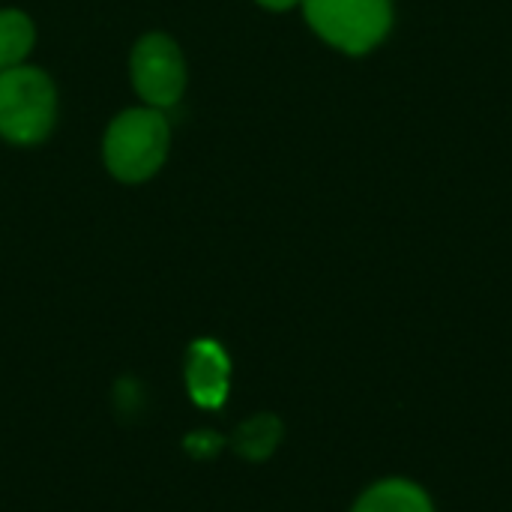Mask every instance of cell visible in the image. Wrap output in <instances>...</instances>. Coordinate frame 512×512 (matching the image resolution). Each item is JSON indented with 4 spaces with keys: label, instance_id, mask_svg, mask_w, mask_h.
<instances>
[{
    "label": "cell",
    "instance_id": "cell-1",
    "mask_svg": "<svg viewBox=\"0 0 512 512\" xmlns=\"http://www.w3.org/2000/svg\"><path fill=\"white\" fill-rule=\"evenodd\" d=\"M168 120L159 108H129L117 114L105 132V165L123 183L153 177L168 156Z\"/></svg>",
    "mask_w": 512,
    "mask_h": 512
},
{
    "label": "cell",
    "instance_id": "cell-2",
    "mask_svg": "<svg viewBox=\"0 0 512 512\" xmlns=\"http://www.w3.org/2000/svg\"><path fill=\"white\" fill-rule=\"evenodd\" d=\"M54 84L45 72L12 66L0 72V135L12 144H36L54 126Z\"/></svg>",
    "mask_w": 512,
    "mask_h": 512
},
{
    "label": "cell",
    "instance_id": "cell-3",
    "mask_svg": "<svg viewBox=\"0 0 512 512\" xmlns=\"http://www.w3.org/2000/svg\"><path fill=\"white\" fill-rule=\"evenodd\" d=\"M303 9L312 30L348 54L375 48L393 21L390 0H303Z\"/></svg>",
    "mask_w": 512,
    "mask_h": 512
},
{
    "label": "cell",
    "instance_id": "cell-4",
    "mask_svg": "<svg viewBox=\"0 0 512 512\" xmlns=\"http://www.w3.org/2000/svg\"><path fill=\"white\" fill-rule=\"evenodd\" d=\"M132 84L150 108H171L186 87V63L174 39L162 33L144 36L132 51Z\"/></svg>",
    "mask_w": 512,
    "mask_h": 512
},
{
    "label": "cell",
    "instance_id": "cell-5",
    "mask_svg": "<svg viewBox=\"0 0 512 512\" xmlns=\"http://www.w3.org/2000/svg\"><path fill=\"white\" fill-rule=\"evenodd\" d=\"M186 393L204 411H219L231 393V357L216 339H198L186 351Z\"/></svg>",
    "mask_w": 512,
    "mask_h": 512
},
{
    "label": "cell",
    "instance_id": "cell-6",
    "mask_svg": "<svg viewBox=\"0 0 512 512\" xmlns=\"http://www.w3.org/2000/svg\"><path fill=\"white\" fill-rule=\"evenodd\" d=\"M351 512H435L429 495L408 480H384L360 495Z\"/></svg>",
    "mask_w": 512,
    "mask_h": 512
},
{
    "label": "cell",
    "instance_id": "cell-7",
    "mask_svg": "<svg viewBox=\"0 0 512 512\" xmlns=\"http://www.w3.org/2000/svg\"><path fill=\"white\" fill-rule=\"evenodd\" d=\"M33 48V24L18 9L0 12V72L21 66Z\"/></svg>",
    "mask_w": 512,
    "mask_h": 512
},
{
    "label": "cell",
    "instance_id": "cell-8",
    "mask_svg": "<svg viewBox=\"0 0 512 512\" xmlns=\"http://www.w3.org/2000/svg\"><path fill=\"white\" fill-rule=\"evenodd\" d=\"M279 438H282V423L276 417H270V414H261V417L246 420L237 429L234 447H237L240 456H246L252 462H261L279 447Z\"/></svg>",
    "mask_w": 512,
    "mask_h": 512
},
{
    "label": "cell",
    "instance_id": "cell-9",
    "mask_svg": "<svg viewBox=\"0 0 512 512\" xmlns=\"http://www.w3.org/2000/svg\"><path fill=\"white\" fill-rule=\"evenodd\" d=\"M219 447H222V438L213 432H195L186 438V450L192 456H213V453H219Z\"/></svg>",
    "mask_w": 512,
    "mask_h": 512
},
{
    "label": "cell",
    "instance_id": "cell-10",
    "mask_svg": "<svg viewBox=\"0 0 512 512\" xmlns=\"http://www.w3.org/2000/svg\"><path fill=\"white\" fill-rule=\"evenodd\" d=\"M264 9H273V12H282V9H291L294 3H300V0H258Z\"/></svg>",
    "mask_w": 512,
    "mask_h": 512
}]
</instances>
